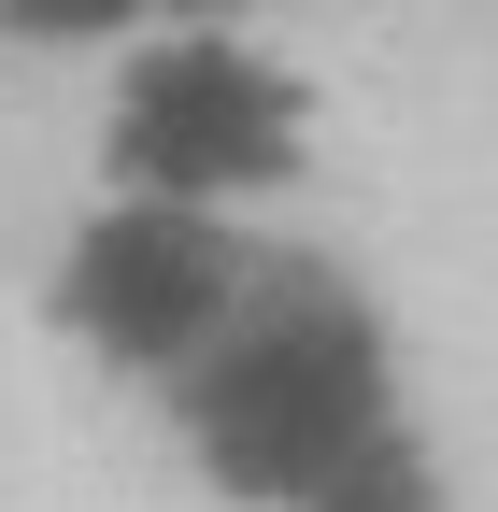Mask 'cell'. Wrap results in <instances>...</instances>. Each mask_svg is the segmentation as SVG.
Here are the masks:
<instances>
[{
  "mask_svg": "<svg viewBox=\"0 0 498 512\" xmlns=\"http://www.w3.org/2000/svg\"><path fill=\"white\" fill-rule=\"evenodd\" d=\"M314 171V72L271 29H143L100 86V185L185 214H257Z\"/></svg>",
  "mask_w": 498,
  "mask_h": 512,
  "instance_id": "obj_2",
  "label": "cell"
},
{
  "mask_svg": "<svg viewBox=\"0 0 498 512\" xmlns=\"http://www.w3.org/2000/svg\"><path fill=\"white\" fill-rule=\"evenodd\" d=\"M242 285H257L242 214H185V200L100 185V214H72V242L43 256V328L114 384H185L200 342L242 313Z\"/></svg>",
  "mask_w": 498,
  "mask_h": 512,
  "instance_id": "obj_3",
  "label": "cell"
},
{
  "mask_svg": "<svg viewBox=\"0 0 498 512\" xmlns=\"http://www.w3.org/2000/svg\"><path fill=\"white\" fill-rule=\"evenodd\" d=\"M413 399H399V328L385 299L342 271H257L242 313L200 342V370L171 384V441L185 470L242 512H299L342 456H370Z\"/></svg>",
  "mask_w": 498,
  "mask_h": 512,
  "instance_id": "obj_1",
  "label": "cell"
},
{
  "mask_svg": "<svg viewBox=\"0 0 498 512\" xmlns=\"http://www.w3.org/2000/svg\"><path fill=\"white\" fill-rule=\"evenodd\" d=\"M171 15V0H0V43H57V57H72V43H143Z\"/></svg>",
  "mask_w": 498,
  "mask_h": 512,
  "instance_id": "obj_5",
  "label": "cell"
},
{
  "mask_svg": "<svg viewBox=\"0 0 498 512\" xmlns=\"http://www.w3.org/2000/svg\"><path fill=\"white\" fill-rule=\"evenodd\" d=\"M299 512H456V470H442V441L399 413L385 441H370V456H342V470L299 498Z\"/></svg>",
  "mask_w": 498,
  "mask_h": 512,
  "instance_id": "obj_4",
  "label": "cell"
}]
</instances>
